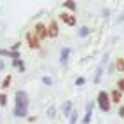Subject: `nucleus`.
<instances>
[{"label":"nucleus","mask_w":124,"mask_h":124,"mask_svg":"<svg viewBox=\"0 0 124 124\" xmlns=\"http://www.w3.org/2000/svg\"><path fill=\"white\" fill-rule=\"evenodd\" d=\"M42 80H44V84H51V82H53V80H51V79H49V77H44Z\"/></svg>","instance_id":"nucleus-21"},{"label":"nucleus","mask_w":124,"mask_h":124,"mask_svg":"<svg viewBox=\"0 0 124 124\" xmlns=\"http://www.w3.org/2000/svg\"><path fill=\"white\" fill-rule=\"evenodd\" d=\"M26 44H28V47L30 49H40V40L35 37V33L33 31H26Z\"/></svg>","instance_id":"nucleus-5"},{"label":"nucleus","mask_w":124,"mask_h":124,"mask_svg":"<svg viewBox=\"0 0 124 124\" xmlns=\"http://www.w3.org/2000/svg\"><path fill=\"white\" fill-rule=\"evenodd\" d=\"M4 68V61H0V70H2Z\"/></svg>","instance_id":"nucleus-22"},{"label":"nucleus","mask_w":124,"mask_h":124,"mask_svg":"<svg viewBox=\"0 0 124 124\" xmlns=\"http://www.w3.org/2000/svg\"><path fill=\"white\" fill-rule=\"evenodd\" d=\"M0 107H7V94L0 93Z\"/></svg>","instance_id":"nucleus-13"},{"label":"nucleus","mask_w":124,"mask_h":124,"mask_svg":"<svg viewBox=\"0 0 124 124\" xmlns=\"http://www.w3.org/2000/svg\"><path fill=\"white\" fill-rule=\"evenodd\" d=\"M14 67H18L21 72L24 70V65H23V61H19V60H14Z\"/></svg>","instance_id":"nucleus-16"},{"label":"nucleus","mask_w":124,"mask_h":124,"mask_svg":"<svg viewBox=\"0 0 124 124\" xmlns=\"http://www.w3.org/2000/svg\"><path fill=\"white\" fill-rule=\"evenodd\" d=\"M60 35V26H58V21L56 19H51L47 24V37L49 39H56Z\"/></svg>","instance_id":"nucleus-4"},{"label":"nucleus","mask_w":124,"mask_h":124,"mask_svg":"<svg viewBox=\"0 0 124 124\" xmlns=\"http://www.w3.org/2000/svg\"><path fill=\"white\" fill-rule=\"evenodd\" d=\"M68 54H70V51H68V49H63V51H61V63H63V65L67 63V58H68Z\"/></svg>","instance_id":"nucleus-12"},{"label":"nucleus","mask_w":124,"mask_h":124,"mask_svg":"<svg viewBox=\"0 0 124 124\" xmlns=\"http://www.w3.org/2000/svg\"><path fill=\"white\" fill-rule=\"evenodd\" d=\"M35 33V37L42 42V40H46V39H49L47 37V24L46 23H42V21H39V23H35V28L31 30Z\"/></svg>","instance_id":"nucleus-3"},{"label":"nucleus","mask_w":124,"mask_h":124,"mask_svg":"<svg viewBox=\"0 0 124 124\" xmlns=\"http://www.w3.org/2000/svg\"><path fill=\"white\" fill-rule=\"evenodd\" d=\"M19 46H21V44H19V42H16V44H14V46H12V51H14V53H16V51H18V49H19Z\"/></svg>","instance_id":"nucleus-20"},{"label":"nucleus","mask_w":124,"mask_h":124,"mask_svg":"<svg viewBox=\"0 0 124 124\" xmlns=\"http://www.w3.org/2000/svg\"><path fill=\"white\" fill-rule=\"evenodd\" d=\"M75 121H77V112H73L72 114V119H70V124H75Z\"/></svg>","instance_id":"nucleus-18"},{"label":"nucleus","mask_w":124,"mask_h":124,"mask_svg":"<svg viewBox=\"0 0 124 124\" xmlns=\"http://www.w3.org/2000/svg\"><path fill=\"white\" fill-rule=\"evenodd\" d=\"M115 89H119L121 93H124V77H121V79L117 80V87H115Z\"/></svg>","instance_id":"nucleus-14"},{"label":"nucleus","mask_w":124,"mask_h":124,"mask_svg":"<svg viewBox=\"0 0 124 124\" xmlns=\"http://www.w3.org/2000/svg\"><path fill=\"white\" fill-rule=\"evenodd\" d=\"M60 19L65 24H68V26H75V24H77V18H75V16L70 14V12H65V11L60 14Z\"/></svg>","instance_id":"nucleus-6"},{"label":"nucleus","mask_w":124,"mask_h":124,"mask_svg":"<svg viewBox=\"0 0 124 124\" xmlns=\"http://www.w3.org/2000/svg\"><path fill=\"white\" fill-rule=\"evenodd\" d=\"M98 107H100L101 112H110L112 103H110V96L107 91H100L98 93Z\"/></svg>","instance_id":"nucleus-2"},{"label":"nucleus","mask_w":124,"mask_h":124,"mask_svg":"<svg viewBox=\"0 0 124 124\" xmlns=\"http://www.w3.org/2000/svg\"><path fill=\"white\" fill-rule=\"evenodd\" d=\"M119 117H124V105L119 107Z\"/></svg>","instance_id":"nucleus-19"},{"label":"nucleus","mask_w":124,"mask_h":124,"mask_svg":"<svg viewBox=\"0 0 124 124\" xmlns=\"http://www.w3.org/2000/svg\"><path fill=\"white\" fill-rule=\"evenodd\" d=\"M115 68H117L119 73L124 72V58H117V61H115Z\"/></svg>","instance_id":"nucleus-10"},{"label":"nucleus","mask_w":124,"mask_h":124,"mask_svg":"<svg viewBox=\"0 0 124 124\" xmlns=\"http://www.w3.org/2000/svg\"><path fill=\"white\" fill-rule=\"evenodd\" d=\"M110 103H115V105H121V101H122V93L119 89H112L110 91Z\"/></svg>","instance_id":"nucleus-7"},{"label":"nucleus","mask_w":124,"mask_h":124,"mask_svg":"<svg viewBox=\"0 0 124 124\" xmlns=\"http://www.w3.org/2000/svg\"><path fill=\"white\" fill-rule=\"evenodd\" d=\"M11 82H12V75H11V73H7V75L4 77V80H2V84H0V89H2V91H7V89H9V86H11Z\"/></svg>","instance_id":"nucleus-8"},{"label":"nucleus","mask_w":124,"mask_h":124,"mask_svg":"<svg viewBox=\"0 0 124 124\" xmlns=\"http://www.w3.org/2000/svg\"><path fill=\"white\" fill-rule=\"evenodd\" d=\"M79 35H80V37H87V35H89V28H87V26H82L80 31H79Z\"/></svg>","instance_id":"nucleus-15"},{"label":"nucleus","mask_w":124,"mask_h":124,"mask_svg":"<svg viewBox=\"0 0 124 124\" xmlns=\"http://www.w3.org/2000/svg\"><path fill=\"white\" fill-rule=\"evenodd\" d=\"M28 110V94L24 91H18L16 93V108H14V115L16 117H24Z\"/></svg>","instance_id":"nucleus-1"},{"label":"nucleus","mask_w":124,"mask_h":124,"mask_svg":"<svg viewBox=\"0 0 124 124\" xmlns=\"http://www.w3.org/2000/svg\"><path fill=\"white\" fill-rule=\"evenodd\" d=\"M84 82H86V79H84V77H79V79L75 80V84H77V86H84Z\"/></svg>","instance_id":"nucleus-17"},{"label":"nucleus","mask_w":124,"mask_h":124,"mask_svg":"<svg viewBox=\"0 0 124 124\" xmlns=\"http://www.w3.org/2000/svg\"><path fill=\"white\" fill-rule=\"evenodd\" d=\"M72 110V101H65V107H63V114L65 115H68Z\"/></svg>","instance_id":"nucleus-11"},{"label":"nucleus","mask_w":124,"mask_h":124,"mask_svg":"<svg viewBox=\"0 0 124 124\" xmlns=\"http://www.w3.org/2000/svg\"><path fill=\"white\" fill-rule=\"evenodd\" d=\"M63 7H65V9H68V11H72V12H75V11H77V4H75V2H72V0H67V2H63Z\"/></svg>","instance_id":"nucleus-9"}]
</instances>
